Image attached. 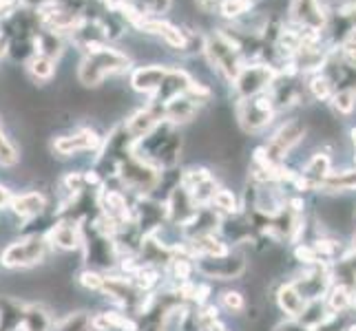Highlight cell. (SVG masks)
<instances>
[{
    "mask_svg": "<svg viewBox=\"0 0 356 331\" xmlns=\"http://www.w3.org/2000/svg\"><path fill=\"white\" fill-rule=\"evenodd\" d=\"M168 69L166 65H146V67H138L131 71V78L129 84L135 93H142V95H151L155 97L157 91L162 89L164 78L168 76Z\"/></svg>",
    "mask_w": 356,
    "mask_h": 331,
    "instance_id": "12",
    "label": "cell"
},
{
    "mask_svg": "<svg viewBox=\"0 0 356 331\" xmlns=\"http://www.w3.org/2000/svg\"><path fill=\"white\" fill-rule=\"evenodd\" d=\"M65 51H67V35L65 33L40 29L38 35H35V53L47 56L58 62V60L65 56Z\"/></svg>",
    "mask_w": 356,
    "mask_h": 331,
    "instance_id": "18",
    "label": "cell"
},
{
    "mask_svg": "<svg viewBox=\"0 0 356 331\" xmlns=\"http://www.w3.org/2000/svg\"><path fill=\"white\" fill-rule=\"evenodd\" d=\"M303 139H305V124L303 121L301 119H288L273 133V137L266 142L264 148H259V153L264 155V159L270 166L281 170L286 164L288 155L297 148Z\"/></svg>",
    "mask_w": 356,
    "mask_h": 331,
    "instance_id": "4",
    "label": "cell"
},
{
    "mask_svg": "<svg viewBox=\"0 0 356 331\" xmlns=\"http://www.w3.org/2000/svg\"><path fill=\"white\" fill-rule=\"evenodd\" d=\"M47 207H49V203H47L44 194L40 190H29V192L14 194L9 210L14 212L22 223H31V221L40 219L49 212Z\"/></svg>",
    "mask_w": 356,
    "mask_h": 331,
    "instance_id": "14",
    "label": "cell"
},
{
    "mask_svg": "<svg viewBox=\"0 0 356 331\" xmlns=\"http://www.w3.org/2000/svg\"><path fill=\"white\" fill-rule=\"evenodd\" d=\"M11 199H14V194H11V190H9L7 186H3V183H0V210H9Z\"/></svg>",
    "mask_w": 356,
    "mask_h": 331,
    "instance_id": "34",
    "label": "cell"
},
{
    "mask_svg": "<svg viewBox=\"0 0 356 331\" xmlns=\"http://www.w3.org/2000/svg\"><path fill=\"white\" fill-rule=\"evenodd\" d=\"M219 305L230 314H241L245 309V298L241 296V291L226 289L222 296H219Z\"/></svg>",
    "mask_w": 356,
    "mask_h": 331,
    "instance_id": "30",
    "label": "cell"
},
{
    "mask_svg": "<svg viewBox=\"0 0 356 331\" xmlns=\"http://www.w3.org/2000/svg\"><path fill=\"white\" fill-rule=\"evenodd\" d=\"M95 331H138L140 325L135 318L122 312H100L93 316Z\"/></svg>",
    "mask_w": 356,
    "mask_h": 331,
    "instance_id": "19",
    "label": "cell"
},
{
    "mask_svg": "<svg viewBox=\"0 0 356 331\" xmlns=\"http://www.w3.org/2000/svg\"><path fill=\"white\" fill-rule=\"evenodd\" d=\"M305 89H308V95L312 97V100H316V102L332 100V95L337 93L334 82L330 80L323 71L312 73V76L308 78V84H305Z\"/></svg>",
    "mask_w": 356,
    "mask_h": 331,
    "instance_id": "23",
    "label": "cell"
},
{
    "mask_svg": "<svg viewBox=\"0 0 356 331\" xmlns=\"http://www.w3.org/2000/svg\"><path fill=\"white\" fill-rule=\"evenodd\" d=\"M24 71H27V76L35 82V84H47V82H51L54 76H56V71H58V62L51 58H47V56H40V53H35L27 65H24Z\"/></svg>",
    "mask_w": 356,
    "mask_h": 331,
    "instance_id": "21",
    "label": "cell"
},
{
    "mask_svg": "<svg viewBox=\"0 0 356 331\" xmlns=\"http://www.w3.org/2000/svg\"><path fill=\"white\" fill-rule=\"evenodd\" d=\"M162 108H164V121H168V124H173V126H181V124H186V121H193L197 117L202 102L186 93V95L175 97L173 102L164 104Z\"/></svg>",
    "mask_w": 356,
    "mask_h": 331,
    "instance_id": "15",
    "label": "cell"
},
{
    "mask_svg": "<svg viewBox=\"0 0 356 331\" xmlns=\"http://www.w3.org/2000/svg\"><path fill=\"white\" fill-rule=\"evenodd\" d=\"M51 243L47 235H22L20 239L7 243L0 252V265L5 269H29L42 265L51 254Z\"/></svg>",
    "mask_w": 356,
    "mask_h": 331,
    "instance_id": "3",
    "label": "cell"
},
{
    "mask_svg": "<svg viewBox=\"0 0 356 331\" xmlns=\"http://www.w3.org/2000/svg\"><path fill=\"white\" fill-rule=\"evenodd\" d=\"M346 331H356V321H352L350 325H348V329Z\"/></svg>",
    "mask_w": 356,
    "mask_h": 331,
    "instance_id": "38",
    "label": "cell"
},
{
    "mask_svg": "<svg viewBox=\"0 0 356 331\" xmlns=\"http://www.w3.org/2000/svg\"><path fill=\"white\" fill-rule=\"evenodd\" d=\"M279 78V69L275 65L268 62H245L243 69L239 71V76L232 82V91H235L237 102L239 100H250L261 93H268V89L275 87V82Z\"/></svg>",
    "mask_w": 356,
    "mask_h": 331,
    "instance_id": "6",
    "label": "cell"
},
{
    "mask_svg": "<svg viewBox=\"0 0 356 331\" xmlns=\"http://www.w3.org/2000/svg\"><path fill=\"white\" fill-rule=\"evenodd\" d=\"M352 223L356 226V207H354V212H352Z\"/></svg>",
    "mask_w": 356,
    "mask_h": 331,
    "instance_id": "39",
    "label": "cell"
},
{
    "mask_svg": "<svg viewBox=\"0 0 356 331\" xmlns=\"http://www.w3.org/2000/svg\"><path fill=\"white\" fill-rule=\"evenodd\" d=\"M352 144H354V164H356V128H352Z\"/></svg>",
    "mask_w": 356,
    "mask_h": 331,
    "instance_id": "37",
    "label": "cell"
},
{
    "mask_svg": "<svg viewBox=\"0 0 356 331\" xmlns=\"http://www.w3.org/2000/svg\"><path fill=\"white\" fill-rule=\"evenodd\" d=\"M58 0H20V7H24V9H31V11H42V9H47V7H51V5H56Z\"/></svg>",
    "mask_w": 356,
    "mask_h": 331,
    "instance_id": "32",
    "label": "cell"
},
{
    "mask_svg": "<svg viewBox=\"0 0 356 331\" xmlns=\"http://www.w3.org/2000/svg\"><path fill=\"white\" fill-rule=\"evenodd\" d=\"M131 67V58L111 44H102L87 51L78 65V82L84 89H97L108 78Z\"/></svg>",
    "mask_w": 356,
    "mask_h": 331,
    "instance_id": "1",
    "label": "cell"
},
{
    "mask_svg": "<svg viewBox=\"0 0 356 331\" xmlns=\"http://www.w3.org/2000/svg\"><path fill=\"white\" fill-rule=\"evenodd\" d=\"M27 305L16 296H0V331H18L24 323Z\"/></svg>",
    "mask_w": 356,
    "mask_h": 331,
    "instance_id": "17",
    "label": "cell"
},
{
    "mask_svg": "<svg viewBox=\"0 0 356 331\" xmlns=\"http://www.w3.org/2000/svg\"><path fill=\"white\" fill-rule=\"evenodd\" d=\"M348 325H350L348 312H332L321 325H316L312 331H346Z\"/></svg>",
    "mask_w": 356,
    "mask_h": 331,
    "instance_id": "31",
    "label": "cell"
},
{
    "mask_svg": "<svg viewBox=\"0 0 356 331\" xmlns=\"http://www.w3.org/2000/svg\"><path fill=\"white\" fill-rule=\"evenodd\" d=\"M47 239L51 243V248L60 252L82 250V223L69 219H58L54 228L47 232Z\"/></svg>",
    "mask_w": 356,
    "mask_h": 331,
    "instance_id": "13",
    "label": "cell"
},
{
    "mask_svg": "<svg viewBox=\"0 0 356 331\" xmlns=\"http://www.w3.org/2000/svg\"><path fill=\"white\" fill-rule=\"evenodd\" d=\"M204 53L208 58V62H211V67L230 84L235 82V78L239 76V71L245 65L241 42L235 38V35H230L228 31L208 33L206 44H204Z\"/></svg>",
    "mask_w": 356,
    "mask_h": 331,
    "instance_id": "2",
    "label": "cell"
},
{
    "mask_svg": "<svg viewBox=\"0 0 356 331\" xmlns=\"http://www.w3.org/2000/svg\"><path fill=\"white\" fill-rule=\"evenodd\" d=\"M18 162H20L18 146L7 137L3 126H0V166H3V168H14Z\"/></svg>",
    "mask_w": 356,
    "mask_h": 331,
    "instance_id": "28",
    "label": "cell"
},
{
    "mask_svg": "<svg viewBox=\"0 0 356 331\" xmlns=\"http://www.w3.org/2000/svg\"><path fill=\"white\" fill-rule=\"evenodd\" d=\"M181 186L188 190L193 201L197 203L200 207L211 205L217 190H219L217 179L213 177L211 170H206V168H191L188 173H184L181 175Z\"/></svg>",
    "mask_w": 356,
    "mask_h": 331,
    "instance_id": "11",
    "label": "cell"
},
{
    "mask_svg": "<svg viewBox=\"0 0 356 331\" xmlns=\"http://www.w3.org/2000/svg\"><path fill=\"white\" fill-rule=\"evenodd\" d=\"M54 331H95L89 312H71L54 325Z\"/></svg>",
    "mask_w": 356,
    "mask_h": 331,
    "instance_id": "24",
    "label": "cell"
},
{
    "mask_svg": "<svg viewBox=\"0 0 356 331\" xmlns=\"http://www.w3.org/2000/svg\"><path fill=\"white\" fill-rule=\"evenodd\" d=\"M104 139L97 135V130L84 126L73 133L60 135L51 142V151L58 157H76L80 153H100Z\"/></svg>",
    "mask_w": 356,
    "mask_h": 331,
    "instance_id": "10",
    "label": "cell"
},
{
    "mask_svg": "<svg viewBox=\"0 0 356 331\" xmlns=\"http://www.w3.org/2000/svg\"><path fill=\"white\" fill-rule=\"evenodd\" d=\"M211 207L217 212V214H226V217H237L239 212V203H237V197L232 194V190L228 188H219L215 199L211 203Z\"/></svg>",
    "mask_w": 356,
    "mask_h": 331,
    "instance_id": "26",
    "label": "cell"
},
{
    "mask_svg": "<svg viewBox=\"0 0 356 331\" xmlns=\"http://www.w3.org/2000/svg\"><path fill=\"white\" fill-rule=\"evenodd\" d=\"M275 298H277V307L284 312L286 318H290V321H299L305 305H308V300L303 298V294L297 289V285H294L292 280L290 283L279 285Z\"/></svg>",
    "mask_w": 356,
    "mask_h": 331,
    "instance_id": "16",
    "label": "cell"
},
{
    "mask_svg": "<svg viewBox=\"0 0 356 331\" xmlns=\"http://www.w3.org/2000/svg\"><path fill=\"white\" fill-rule=\"evenodd\" d=\"M237 121L245 133H261L266 130L277 115V106L273 93H261L250 100H239L235 106Z\"/></svg>",
    "mask_w": 356,
    "mask_h": 331,
    "instance_id": "7",
    "label": "cell"
},
{
    "mask_svg": "<svg viewBox=\"0 0 356 331\" xmlns=\"http://www.w3.org/2000/svg\"><path fill=\"white\" fill-rule=\"evenodd\" d=\"M321 190L323 192H332V194L356 190V166L350 168V170H337V173L332 170V173L327 175V179L323 181Z\"/></svg>",
    "mask_w": 356,
    "mask_h": 331,
    "instance_id": "22",
    "label": "cell"
},
{
    "mask_svg": "<svg viewBox=\"0 0 356 331\" xmlns=\"http://www.w3.org/2000/svg\"><path fill=\"white\" fill-rule=\"evenodd\" d=\"M245 267V256L239 252H228L222 256H197L195 259V269L206 276V278H217V280H235L241 278Z\"/></svg>",
    "mask_w": 356,
    "mask_h": 331,
    "instance_id": "8",
    "label": "cell"
},
{
    "mask_svg": "<svg viewBox=\"0 0 356 331\" xmlns=\"http://www.w3.org/2000/svg\"><path fill=\"white\" fill-rule=\"evenodd\" d=\"M288 22L297 29L308 31H325L330 24V11L323 0H290Z\"/></svg>",
    "mask_w": 356,
    "mask_h": 331,
    "instance_id": "9",
    "label": "cell"
},
{
    "mask_svg": "<svg viewBox=\"0 0 356 331\" xmlns=\"http://www.w3.org/2000/svg\"><path fill=\"white\" fill-rule=\"evenodd\" d=\"M354 307H356V305H354Z\"/></svg>",
    "mask_w": 356,
    "mask_h": 331,
    "instance_id": "40",
    "label": "cell"
},
{
    "mask_svg": "<svg viewBox=\"0 0 356 331\" xmlns=\"http://www.w3.org/2000/svg\"><path fill=\"white\" fill-rule=\"evenodd\" d=\"M7 51H9V42H7L5 35L0 33V60H3V58L7 56Z\"/></svg>",
    "mask_w": 356,
    "mask_h": 331,
    "instance_id": "36",
    "label": "cell"
},
{
    "mask_svg": "<svg viewBox=\"0 0 356 331\" xmlns=\"http://www.w3.org/2000/svg\"><path fill=\"white\" fill-rule=\"evenodd\" d=\"M54 318L44 305L29 303L27 314H24V323L18 331H54Z\"/></svg>",
    "mask_w": 356,
    "mask_h": 331,
    "instance_id": "20",
    "label": "cell"
},
{
    "mask_svg": "<svg viewBox=\"0 0 356 331\" xmlns=\"http://www.w3.org/2000/svg\"><path fill=\"white\" fill-rule=\"evenodd\" d=\"M252 7H254L252 0H219L217 11L222 14V18L230 22H239L241 18L250 16Z\"/></svg>",
    "mask_w": 356,
    "mask_h": 331,
    "instance_id": "25",
    "label": "cell"
},
{
    "mask_svg": "<svg viewBox=\"0 0 356 331\" xmlns=\"http://www.w3.org/2000/svg\"><path fill=\"white\" fill-rule=\"evenodd\" d=\"M115 179L122 183V188L144 194L146 197V194H151L159 186V181H162V170H157L155 166H151L149 162H144V159H140L133 153L124 159V162H120Z\"/></svg>",
    "mask_w": 356,
    "mask_h": 331,
    "instance_id": "5",
    "label": "cell"
},
{
    "mask_svg": "<svg viewBox=\"0 0 356 331\" xmlns=\"http://www.w3.org/2000/svg\"><path fill=\"white\" fill-rule=\"evenodd\" d=\"M330 104L339 115H352L356 110V89H337Z\"/></svg>",
    "mask_w": 356,
    "mask_h": 331,
    "instance_id": "27",
    "label": "cell"
},
{
    "mask_svg": "<svg viewBox=\"0 0 356 331\" xmlns=\"http://www.w3.org/2000/svg\"><path fill=\"white\" fill-rule=\"evenodd\" d=\"M277 331H312V329H308V327H303L299 321H288L286 323H281L279 327H277Z\"/></svg>",
    "mask_w": 356,
    "mask_h": 331,
    "instance_id": "35",
    "label": "cell"
},
{
    "mask_svg": "<svg viewBox=\"0 0 356 331\" xmlns=\"http://www.w3.org/2000/svg\"><path fill=\"white\" fill-rule=\"evenodd\" d=\"M16 9H20V0H0V20L11 16Z\"/></svg>",
    "mask_w": 356,
    "mask_h": 331,
    "instance_id": "33",
    "label": "cell"
},
{
    "mask_svg": "<svg viewBox=\"0 0 356 331\" xmlns=\"http://www.w3.org/2000/svg\"><path fill=\"white\" fill-rule=\"evenodd\" d=\"M78 285L84 287L87 291H100L102 289V283H104V274L100 272V269H82V272L78 274Z\"/></svg>",
    "mask_w": 356,
    "mask_h": 331,
    "instance_id": "29",
    "label": "cell"
}]
</instances>
